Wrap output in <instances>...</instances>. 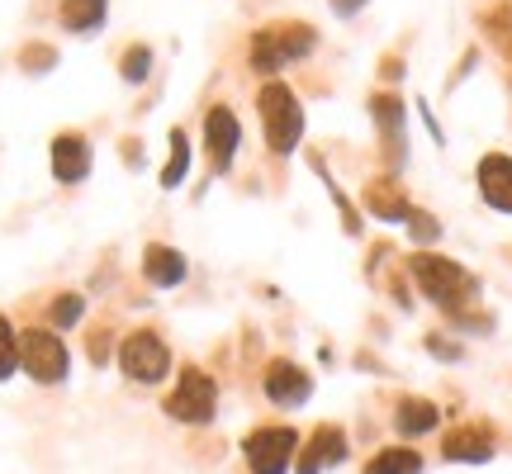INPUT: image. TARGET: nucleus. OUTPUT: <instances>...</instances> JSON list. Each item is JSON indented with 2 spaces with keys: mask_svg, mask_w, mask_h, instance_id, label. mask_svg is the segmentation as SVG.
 <instances>
[{
  "mask_svg": "<svg viewBox=\"0 0 512 474\" xmlns=\"http://www.w3.org/2000/svg\"><path fill=\"white\" fill-rule=\"evenodd\" d=\"M337 460H347V437L337 427H318L313 441L299 451V474H318L328 465H337Z\"/></svg>",
  "mask_w": 512,
  "mask_h": 474,
  "instance_id": "obj_11",
  "label": "nucleus"
},
{
  "mask_svg": "<svg viewBox=\"0 0 512 474\" xmlns=\"http://www.w3.org/2000/svg\"><path fill=\"white\" fill-rule=\"evenodd\" d=\"M15 370H19V337L10 332L5 313H0V380H10Z\"/></svg>",
  "mask_w": 512,
  "mask_h": 474,
  "instance_id": "obj_20",
  "label": "nucleus"
},
{
  "mask_svg": "<svg viewBox=\"0 0 512 474\" xmlns=\"http://www.w3.org/2000/svg\"><path fill=\"white\" fill-rule=\"evenodd\" d=\"M19 365H24L38 384H57V380H67L72 356H67V347H62L57 332L29 328V332H19Z\"/></svg>",
  "mask_w": 512,
  "mask_h": 474,
  "instance_id": "obj_4",
  "label": "nucleus"
},
{
  "mask_svg": "<svg viewBox=\"0 0 512 474\" xmlns=\"http://www.w3.org/2000/svg\"><path fill=\"white\" fill-rule=\"evenodd\" d=\"M422 470V456L408 451V446H394V451H380V456L366 465V474H418Z\"/></svg>",
  "mask_w": 512,
  "mask_h": 474,
  "instance_id": "obj_17",
  "label": "nucleus"
},
{
  "mask_svg": "<svg viewBox=\"0 0 512 474\" xmlns=\"http://www.w3.org/2000/svg\"><path fill=\"white\" fill-rule=\"evenodd\" d=\"M185 176H190V138L176 128V133H171V157H166V166H162V185L176 190Z\"/></svg>",
  "mask_w": 512,
  "mask_h": 474,
  "instance_id": "obj_18",
  "label": "nucleus"
},
{
  "mask_svg": "<svg viewBox=\"0 0 512 474\" xmlns=\"http://www.w3.org/2000/svg\"><path fill=\"white\" fill-rule=\"evenodd\" d=\"M294 451H299V437L290 427H261V432L247 437V465L256 474H285Z\"/></svg>",
  "mask_w": 512,
  "mask_h": 474,
  "instance_id": "obj_7",
  "label": "nucleus"
},
{
  "mask_svg": "<svg viewBox=\"0 0 512 474\" xmlns=\"http://www.w3.org/2000/svg\"><path fill=\"white\" fill-rule=\"evenodd\" d=\"M479 195L494 204V209H503V214H512V157H484L479 162Z\"/></svg>",
  "mask_w": 512,
  "mask_h": 474,
  "instance_id": "obj_12",
  "label": "nucleus"
},
{
  "mask_svg": "<svg viewBox=\"0 0 512 474\" xmlns=\"http://www.w3.org/2000/svg\"><path fill=\"white\" fill-rule=\"evenodd\" d=\"M313 29L309 24H271L252 38V67L256 72H280L290 67L294 57H309L313 53Z\"/></svg>",
  "mask_w": 512,
  "mask_h": 474,
  "instance_id": "obj_3",
  "label": "nucleus"
},
{
  "mask_svg": "<svg viewBox=\"0 0 512 474\" xmlns=\"http://www.w3.org/2000/svg\"><path fill=\"white\" fill-rule=\"evenodd\" d=\"M105 10H110V0H67L62 19H67V29H76V34H91V29L105 24Z\"/></svg>",
  "mask_w": 512,
  "mask_h": 474,
  "instance_id": "obj_15",
  "label": "nucleus"
},
{
  "mask_svg": "<svg viewBox=\"0 0 512 474\" xmlns=\"http://www.w3.org/2000/svg\"><path fill=\"white\" fill-rule=\"evenodd\" d=\"M238 119H233V110H209L204 114V143H209V157H214V166H233V152H238Z\"/></svg>",
  "mask_w": 512,
  "mask_h": 474,
  "instance_id": "obj_9",
  "label": "nucleus"
},
{
  "mask_svg": "<svg viewBox=\"0 0 512 474\" xmlns=\"http://www.w3.org/2000/svg\"><path fill=\"white\" fill-rule=\"evenodd\" d=\"M437 408H432V403L427 399H408V403H399V432L403 437H422V432H432V427H437Z\"/></svg>",
  "mask_w": 512,
  "mask_h": 474,
  "instance_id": "obj_16",
  "label": "nucleus"
},
{
  "mask_svg": "<svg viewBox=\"0 0 512 474\" xmlns=\"http://www.w3.org/2000/svg\"><path fill=\"white\" fill-rule=\"evenodd\" d=\"M143 271L152 285H181L185 280V256L176 247H147Z\"/></svg>",
  "mask_w": 512,
  "mask_h": 474,
  "instance_id": "obj_14",
  "label": "nucleus"
},
{
  "mask_svg": "<svg viewBox=\"0 0 512 474\" xmlns=\"http://www.w3.org/2000/svg\"><path fill=\"white\" fill-rule=\"evenodd\" d=\"M147 67H152V53H147V48H128L124 53V81H143Z\"/></svg>",
  "mask_w": 512,
  "mask_h": 474,
  "instance_id": "obj_22",
  "label": "nucleus"
},
{
  "mask_svg": "<svg viewBox=\"0 0 512 474\" xmlns=\"http://www.w3.org/2000/svg\"><path fill=\"white\" fill-rule=\"evenodd\" d=\"M408 223H413V237H418V242H432V237L441 233V228L427 219V214H408Z\"/></svg>",
  "mask_w": 512,
  "mask_h": 474,
  "instance_id": "obj_23",
  "label": "nucleus"
},
{
  "mask_svg": "<svg viewBox=\"0 0 512 474\" xmlns=\"http://www.w3.org/2000/svg\"><path fill=\"white\" fill-rule=\"evenodd\" d=\"M81 309H86V304H81V294H62V299L53 304V323L57 328H72L76 318H81Z\"/></svg>",
  "mask_w": 512,
  "mask_h": 474,
  "instance_id": "obj_21",
  "label": "nucleus"
},
{
  "mask_svg": "<svg viewBox=\"0 0 512 474\" xmlns=\"http://www.w3.org/2000/svg\"><path fill=\"white\" fill-rule=\"evenodd\" d=\"M266 394H271V403H280V408H294V403H304L313 394V380L299 365L275 361L271 370H266Z\"/></svg>",
  "mask_w": 512,
  "mask_h": 474,
  "instance_id": "obj_10",
  "label": "nucleus"
},
{
  "mask_svg": "<svg viewBox=\"0 0 512 474\" xmlns=\"http://www.w3.org/2000/svg\"><path fill=\"white\" fill-rule=\"evenodd\" d=\"M119 365H124L128 380L157 384V380H166V370H171V351L162 347V337H152V332H133L124 347H119Z\"/></svg>",
  "mask_w": 512,
  "mask_h": 474,
  "instance_id": "obj_5",
  "label": "nucleus"
},
{
  "mask_svg": "<svg viewBox=\"0 0 512 474\" xmlns=\"http://www.w3.org/2000/svg\"><path fill=\"white\" fill-rule=\"evenodd\" d=\"M441 451H446V460H489L494 456V437H489V432H484V427H460V432H451V437H446V446H441Z\"/></svg>",
  "mask_w": 512,
  "mask_h": 474,
  "instance_id": "obj_13",
  "label": "nucleus"
},
{
  "mask_svg": "<svg viewBox=\"0 0 512 474\" xmlns=\"http://www.w3.org/2000/svg\"><path fill=\"white\" fill-rule=\"evenodd\" d=\"M261 119H266V143H271V152L290 157L294 147H299V138H304V110H299V100H294L290 86L271 81V86L261 91Z\"/></svg>",
  "mask_w": 512,
  "mask_h": 474,
  "instance_id": "obj_2",
  "label": "nucleus"
},
{
  "mask_svg": "<svg viewBox=\"0 0 512 474\" xmlns=\"http://www.w3.org/2000/svg\"><path fill=\"white\" fill-rule=\"evenodd\" d=\"M53 176L62 185H76L91 176V143L81 133H62L53 138Z\"/></svg>",
  "mask_w": 512,
  "mask_h": 474,
  "instance_id": "obj_8",
  "label": "nucleus"
},
{
  "mask_svg": "<svg viewBox=\"0 0 512 474\" xmlns=\"http://www.w3.org/2000/svg\"><path fill=\"white\" fill-rule=\"evenodd\" d=\"M375 119H380V128L389 133V143L399 147V138H403V105L394 100V95H380V100H375Z\"/></svg>",
  "mask_w": 512,
  "mask_h": 474,
  "instance_id": "obj_19",
  "label": "nucleus"
},
{
  "mask_svg": "<svg viewBox=\"0 0 512 474\" xmlns=\"http://www.w3.org/2000/svg\"><path fill=\"white\" fill-rule=\"evenodd\" d=\"M361 5H366V0H332V10H337V15H342V19H347V15H356Z\"/></svg>",
  "mask_w": 512,
  "mask_h": 474,
  "instance_id": "obj_24",
  "label": "nucleus"
},
{
  "mask_svg": "<svg viewBox=\"0 0 512 474\" xmlns=\"http://www.w3.org/2000/svg\"><path fill=\"white\" fill-rule=\"evenodd\" d=\"M214 380L204 375V370H181V384L171 389V399H166V413L176 422H209L214 418Z\"/></svg>",
  "mask_w": 512,
  "mask_h": 474,
  "instance_id": "obj_6",
  "label": "nucleus"
},
{
  "mask_svg": "<svg viewBox=\"0 0 512 474\" xmlns=\"http://www.w3.org/2000/svg\"><path fill=\"white\" fill-rule=\"evenodd\" d=\"M413 275H418L422 294L432 299V304H441V309H465L470 299H475V275L465 271V266H456V261H446V256H432L422 252L413 256Z\"/></svg>",
  "mask_w": 512,
  "mask_h": 474,
  "instance_id": "obj_1",
  "label": "nucleus"
}]
</instances>
